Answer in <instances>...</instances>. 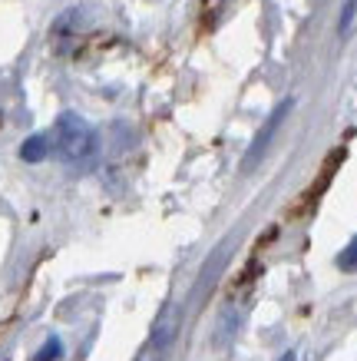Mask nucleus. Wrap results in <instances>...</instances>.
Wrapping results in <instances>:
<instances>
[{
    "mask_svg": "<svg viewBox=\"0 0 357 361\" xmlns=\"http://www.w3.org/2000/svg\"><path fill=\"white\" fill-rule=\"evenodd\" d=\"M54 136H56V153H60L63 163L87 166L96 159L99 136L80 113H73V110L60 113V116H56V126H54Z\"/></svg>",
    "mask_w": 357,
    "mask_h": 361,
    "instance_id": "nucleus-1",
    "label": "nucleus"
},
{
    "mask_svg": "<svg viewBox=\"0 0 357 361\" xmlns=\"http://www.w3.org/2000/svg\"><path fill=\"white\" fill-rule=\"evenodd\" d=\"M179 329H182V315L173 312V308H165L163 315L156 318V325H152L149 341H146L139 361H165L169 348H173L175 338H179Z\"/></svg>",
    "mask_w": 357,
    "mask_h": 361,
    "instance_id": "nucleus-2",
    "label": "nucleus"
},
{
    "mask_svg": "<svg viewBox=\"0 0 357 361\" xmlns=\"http://www.w3.org/2000/svg\"><path fill=\"white\" fill-rule=\"evenodd\" d=\"M292 106H294V99H284L282 106H278V110H275V113H271V116H268V123H265V126H261V130H258V136H255V142H251V146H249V153H245V159H242V169H245V173H249L251 166H258V163H261V156L268 153L271 140H275V133H278V126H282V123H284V116L292 113Z\"/></svg>",
    "mask_w": 357,
    "mask_h": 361,
    "instance_id": "nucleus-3",
    "label": "nucleus"
},
{
    "mask_svg": "<svg viewBox=\"0 0 357 361\" xmlns=\"http://www.w3.org/2000/svg\"><path fill=\"white\" fill-rule=\"evenodd\" d=\"M225 252H228V242H222L212 255H208V262H206V269H202V275H199V282H195V288H192V302L199 295H206L208 292V285L215 282V275L222 272V259H225Z\"/></svg>",
    "mask_w": 357,
    "mask_h": 361,
    "instance_id": "nucleus-4",
    "label": "nucleus"
},
{
    "mask_svg": "<svg viewBox=\"0 0 357 361\" xmlns=\"http://www.w3.org/2000/svg\"><path fill=\"white\" fill-rule=\"evenodd\" d=\"M50 156V136L46 133H33L20 142V159L23 163H44Z\"/></svg>",
    "mask_w": 357,
    "mask_h": 361,
    "instance_id": "nucleus-5",
    "label": "nucleus"
},
{
    "mask_svg": "<svg viewBox=\"0 0 357 361\" xmlns=\"http://www.w3.org/2000/svg\"><path fill=\"white\" fill-rule=\"evenodd\" d=\"M60 358H63V341L56 338V335H50L44 341V348L33 355V361H60Z\"/></svg>",
    "mask_w": 357,
    "mask_h": 361,
    "instance_id": "nucleus-6",
    "label": "nucleus"
},
{
    "mask_svg": "<svg viewBox=\"0 0 357 361\" xmlns=\"http://www.w3.org/2000/svg\"><path fill=\"white\" fill-rule=\"evenodd\" d=\"M354 17H357V0H344V11H341V20H337V33H341V37L351 33Z\"/></svg>",
    "mask_w": 357,
    "mask_h": 361,
    "instance_id": "nucleus-7",
    "label": "nucleus"
},
{
    "mask_svg": "<svg viewBox=\"0 0 357 361\" xmlns=\"http://www.w3.org/2000/svg\"><path fill=\"white\" fill-rule=\"evenodd\" d=\"M337 265H341V269H347V272H354V269H357V245H351V249L337 259Z\"/></svg>",
    "mask_w": 357,
    "mask_h": 361,
    "instance_id": "nucleus-8",
    "label": "nucleus"
},
{
    "mask_svg": "<svg viewBox=\"0 0 357 361\" xmlns=\"http://www.w3.org/2000/svg\"><path fill=\"white\" fill-rule=\"evenodd\" d=\"M282 361H294V351H288V355H284V358Z\"/></svg>",
    "mask_w": 357,
    "mask_h": 361,
    "instance_id": "nucleus-9",
    "label": "nucleus"
}]
</instances>
